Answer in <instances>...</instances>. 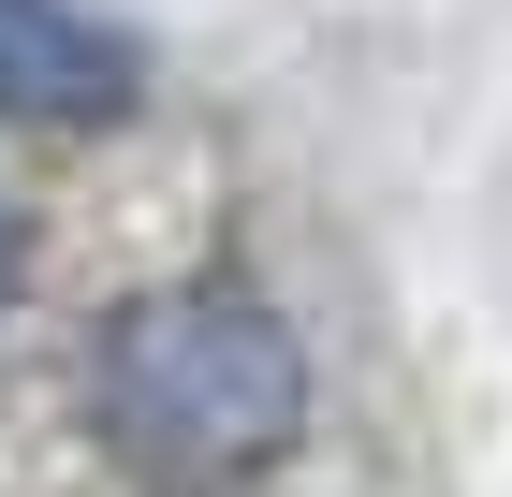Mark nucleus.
<instances>
[{
  "instance_id": "1",
  "label": "nucleus",
  "mask_w": 512,
  "mask_h": 497,
  "mask_svg": "<svg viewBox=\"0 0 512 497\" xmlns=\"http://www.w3.org/2000/svg\"><path fill=\"white\" fill-rule=\"evenodd\" d=\"M88 439L161 497H235L308 439V337L235 264L147 278L88 322Z\"/></svg>"
},
{
  "instance_id": "2",
  "label": "nucleus",
  "mask_w": 512,
  "mask_h": 497,
  "mask_svg": "<svg viewBox=\"0 0 512 497\" xmlns=\"http://www.w3.org/2000/svg\"><path fill=\"white\" fill-rule=\"evenodd\" d=\"M147 103V44L88 0H0V117L15 132H118Z\"/></svg>"
},
{
  "instance_id": "3",
  "label": "nucleus",
  "mask_w": 512,
  "mask_h": 497,
  "mask_svg": "<svg viewBox=\"0 0 512 497\" xmlns=\"http://www.w3.org/2000/svg\"><path fill=\"white\" fill-rule=\"evenodd\" d=\"M15 293H30V220H15V191H0V322H15Z\"/></svg>"
}]
</instances>
